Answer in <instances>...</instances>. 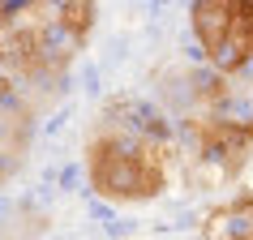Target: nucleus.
<instances>
[{"mask_svg": "<svg viewBox=\"0 0 253 240\" xmlns=\"http://www.w3.org/2000/svg\"><path fill=\"white\" fill-rule=\"evenodd\" d=\"M78 180H82V167H78V163L60 172V189H78Z\"/></svg>", "mask_w": 253, "mask_h": 240, "instance_id": "nucleus-2", "label": "nucleus"}, {"mask_svg": "<svg viewBox=\"0 0 253 240\" xmlns=\"http://www.w3.org/2000/svg\"><path fill=\"white\" fill-rule=\"evenodd\" d=\"M189 22H193V35L206 47V56L219 47V43L232 35V0H193L189 4Z\"/></svg>", "mask_w": 253, "mask_h": 240, "instance_id": "nucleus-1", "label": "nucleus"}]
</instances>
